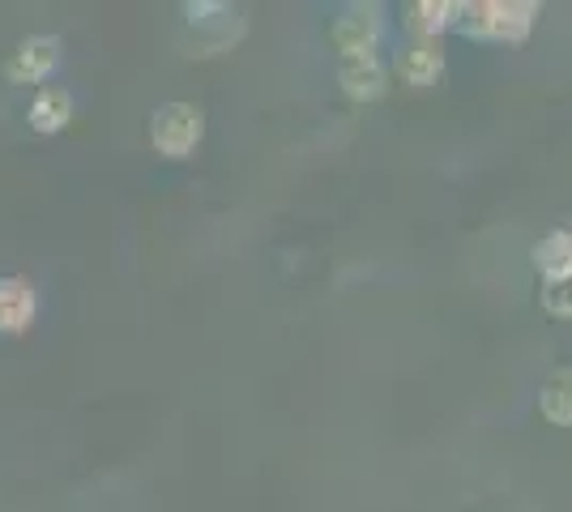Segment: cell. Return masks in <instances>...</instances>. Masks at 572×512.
Masks as SVG:
<instances>
[{"instance_id": "1", "label": "cell", "mask_w": 572, "mask_h": 512, "mask_svg": "<svg viewBox=\"0 0 572 512\" xmlns=\"http://www.w3.org/2000/svg\"><path fill=\"white\" fill-rule=\"evenodd\" d=\"M201 137V116L189 108H163L154 116V145L167 154H184Z\"/></svg>"}, {"instance_id": "2", "label": "cell", "mask_w": 572, "mask_h": 512, "mask_svg": "<svg viewBox=\"0 0 572 512\" xmlns=\"http://www.w3.org/2000/svg\"><path fill=\"white\" fill-rule=\"evenodd\" d=\"M30 287L27 282H0V329H22L30 321Z\"/></svg>"}, {"instance_id": "3", "label": "cell", "mask_w": 572, "mask_h": 512, "mask_svg": "<svg viewBox=\"0 0 572 512\" xmlns=\"http://www.w3.org/2000/svg\"><path fill=\"white\" fill-rule=\"evenodd\" d=\"M64 111H69V99L56 94V90H43L39 103H34V124L39 129H56V124H64Z\"/></svg>"}]
</instances>
